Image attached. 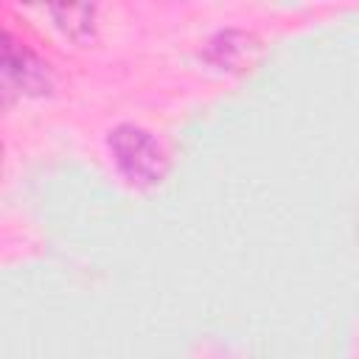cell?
I'll list each match as a JSON object with an SVG mask.
<instances>
[{
  "label": "cell",
  "mask_w": 359,
  "mask_h": 359,
  "mask_svg": "<svg viewBox=\"0 0 359 359\" xmlns=\"http://www.w3.org/2000/svg\"><path fill=\"white\" fill-rule=\"evenodd\" d=\"M109 151L121 174L135 185H157L165 177L168 160L163 146L135 123H121L109 132Z\"/></svg>",
  "instance_id": "obj_1"
},
{
  "label": "cell",
  "mask_w": 359,
  "mask_h": 359,
  "mask_svg": "<svg viewBox=\"0 0 359 359\" xmlns=\"http://www.w3.org/2000/svg\"><path fill=\"white\" fill-rule=\"evenodd\" d=\"M48 14L53 17L56 28L73 39V42H87L95 34V6L87 3H62V6H50Z\"/></svg>",
  "instance_id": "obj_4"
},
{
  "label": "cell",
  "mask_w": 359,
  "mask_h": 359,
  "mask_svg": "<svg viewBox=\"0 0 359 359\" xmlns=\"http://www.w3.org/2000/svg\"><path fill=\"white\" fill-rule=\"evenodd\" d=\"M261 53V39L250 31H238V28H227L219 31L216 36L208 39L202 56L208 65L219 67V70H247Z\"/></svg>",
  "instance_id": "obj_3"
},
{
  "label": "cell",
  "mask_w": 359,
  "mask_h": 359,
  "mask_svg": "<svg viewBox=\"0 0 359 359\" xmlns=\"http://www.w3.org/2000/svg\"><path fill=\"white\" fill-rule=\"evenodd\" d=\"M3 90L20 95H45L53 90V70L28 45H20L11 31H3Z\"/></svg>",
  "instance_id": "obj_2"
}]
</instances>
